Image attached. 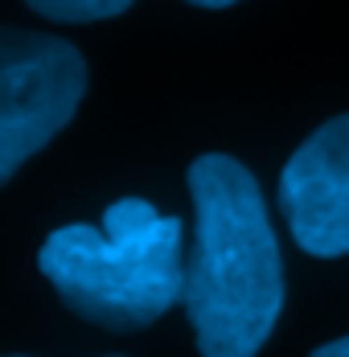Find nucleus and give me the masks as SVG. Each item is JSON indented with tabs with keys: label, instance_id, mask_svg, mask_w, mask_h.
Instances as JSON below:
<instances>
[{
	"label": "nucleus",
	"instance_id": "f257e3e1",
	"mask_svg": "<svg viewBox=\"0 0 349 357\" xmlns=\"http://www.w3.org/2000/svg\"><path fill=\"white\" fill-rule=\"evenodd\" d=\"M193 255L185 312L202 357H255L283 312V255L259 181L243 160L206 152L189 165Z\"/></svg>",
	"mask_w": 349,
	"mask_h": 357
},
{
	"label": "nucleus",
	"instance_id": "f03ea898",
	"mask_svg": "<svg viewBox=\"0 0 349 357\" xmlns=\"http://www.w3.org/2000/svg\"><path fill=\"white\" fill-rule=\"evenodd\" d=\"M41 275L74 317L107 333H136L185 304L181 218L156 214L144 197H119L103 226H58L37 255Z\"/></svg>",
	"mask_w": 349,
	"mask_h": 357
},
{
	"label": "nucleus",
	"instance_id": "7ed1b4c3",
	"mask_svg": "<svg viewBox=\"0 0 349 357\" xmlns=\"http://www.w3.org/2000/svg\"><path fill=\"white\" fill-rule=\"evenodd\" d=\"M87 95L78 45L54 33L0 29V181L54 140Z\"/></svg>",
	"mask_w": 349,
	"mask_h": 357
},
{
	"label": "nucleus",
	"instance_id": "20e7f679",
	"mask_svg": "<svg viewBox=\"0 0 349 357\" xmlns=\"http://www.w3.org/2000/svg\"><path fill=\"white\" fill-rule=\"evenodd\" d=\"M279 210L304 255H349V111L325 119L288 156L279 173Z\"/></svg>",
	"mask_w": 349,
	"mask_h": 357
},
{
	"label": "nucleus",
	"instance_id": "39448f33",
	"mask_svg": "<svg viewBox=\"0 0 349 357\" xmlns=\"http://www.w3.org/2000/svg\"><path fill=\"white\" fill-rule=\"evenodd\" d=\"M25 4L58 25H87V21H107L128 13L136 0H25Z\"/></svg>",
	"mask_w": 349,
	"mask_h": 357
},
{
	"label": "nucleus",
	"instance_id": "423d86ee",
	"mask_svg": "<svg viewBox=\"0 0 349 357\" xmlns=\"http://www.w3.org/2000/svg\"><path fill=\"white\" fill-rule=\"evenodd\" d=\"M313 357H349V337H337V341H329V345L313 349Z\"/></svg>",
	"mask_w": 349,
	"mask_h": 357
},
{
	"label": "nucleus",
	"instance_id": "0eeeda50",
	"mask_svg": "<svg viewBox=\"0 0 349 357\" xmlns=\"http://www.w3.org/2000/svg\"><path fill=\"white\" fill-rule=\"evenodd\" d=\"M185 4H198V8H230L239 0H185Z\"/></svg>",
	"mask_w": 349,
	"mask_h": 357
},
{
	"label": "nucleus",
	"instance_id": "6e6552de",
	"mask_svg": "<svg viewBox=\"0 0 349 357\" xmlns=\"http://www.w3.org/2000/svg\"><path fill=\"white\" fill-rule=\"evenodd\" d=\"M8 357H25V354H8Z\"/></svg>",
	"mask_w": 349,
	"mask_h": 357
}]
</instances>
